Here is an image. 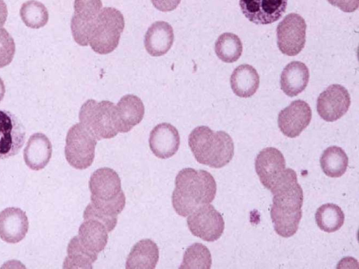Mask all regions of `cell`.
<instances>
[{"mask_svg":"<svg viewBox=\"0 0 359 269\" xmlns=\"http://www.w3.org/2000/svg\"><path fill=\"white\" fill-rule=\"evenodd\" d=\"M91 202L83 211V218L102 221L109 233L116 227L118 215L126 205V196L117 172L109 167L96 170L88 182Z\"/></svg>","mask_w":359,"mask_h":269,"instance_id":"1","label":"cell"},{"mask_svg":"<svg viewBox=\"0 0 359 269\" xmlns=\"http://www.w3.org/2000/svg\"><path fill=\"white\" fill-rule=\"evenodd\" d=\"M270 191L273 195L270 214L274 230L280 236L290 237L297 233L302 216L304 193L296 172L287 168Z\"/></svg>","mask_w":359,"mask_h":269,"instance_id":"2","label":"cell"},{"mask_svg":"<svg viewBox=\"0 0 359 269\" xmlns=\"http://www.w3.org/2000/svg\"><path fill=\"white\" fill-rule=\"evenodd\" d=\"M175 185L172 194V207L183 217L200 206L211 203L217 193L213 176L204 170L183 168L177 173Z\"/></svg>","mask_w":359,"mask_h":269,"instance_id":"3","label":"cell"},{"mask_svg":"<svg viewBox=\"0 0 359 269\" xmlns=\"http://www.w3.org/2000/svg\"><path fill=\"white\" fill-rule=\"evenodd\" d=\"M188 144L196 161L212 168L224 167L234 155L230 135L224 131L214 132L205 125L198 126L190 132Z\"/></svg>","mask_w":359,"mask_h":269,"instance_id":"4","label":"cell"},{"mask_svg":"<svg viewBox=\"0 0 359 269\" xmlns=\"http://www.w3.org/2000/svg\"><path fill=\"white\" fill-rule=\"evenodd\" d=\"M79 119L97 141L111 139L118 133L116 105L112 102L88 99L81 106Z\"/></svg>","mask_w":359,"mask_h":269,"instance_id":"5","label":"cell"},{"mask_svg":"<svg viewBox=\"0 0 359 269\" xmlns=\"http://www.w3.org/2000/svg\"><path fill=\"white\" fill-rule=\"evenodd\" d=\"M124 27L125 20L121 11L104 7L95 19L88 44L96 53L109 54L117 48Z\"/></svg>","mask_w":359,"mask_h":269,"instance_id":"6","label":"cell"},{"mask_svg":"<svg viewBox=\"0 0 359 269\" xmlns=\"http://www.w3.org/2000/svg\"><path fill=\"white\" fill-rule=\"evenodd\" d=\"M97 139L80 123L68 130L65 139V156L67 163L77 170L89 167L95 158Z\"/></svg>","mask_w":359,"mask_h":269,"instance_id":"7","label":"cell"},{"mask_svg":"<svg viewBox=\"0 0 359 269\" xmlns=\"http://www.w3.org/2000/svg\"><path fill=\"white\" fill-rule=\"evenodd\" d=\"M190 232L206 242L217 240L224 230L222 214L210 204L200 206L187 216Z\"/></svg>","mask_w":359,"mask_h":269,"instance_id":"8","label":"cell"},{"mask_svg":"<svg viewBox=\"0 0 359 269\" xmlns=\"http://www.w3.org/2000/svg\"><path fill=\"white\" fill-rule=\"evenodd\" d=\"M306 22L300 15H287L276 29L277 45L280 52L288 56L299 54L306 43Z\"/></svg>","mask_w":359,"mask_h":269,"instance_id":"9","label":"cell"},{"mask_svg":"<svg viewBox=\"0 0 359 269\" xmlns=\"http://www.w3.org/2000/svg\"><path fill=\"white\" fill-rule=\"evenodd\" d=\"M102 7L101 0H74L71 31L75 42L79 45H88L91 30Z\"/></svg>","mask_w":359,"mask_h":269,"instance_id":"10","label":"cell"},{"mask_svg":"<svg viewBox=\"0 0 359 269\" xmlns=\"http://www.w3.org/2000/svg\"><path fill=\"white\" fill-rule=\"evenodd\" d=\"M25 128L17 116L0 109V159L18 154L25 142Z\"/></svg>","mask_w":359,"mask_h":269,"instance_id":"11","label":"cell"},{"mask_svg":"<svg viewBox=\"0 0 359 269\" xmlns=\"http://www.w3.org/2000/svg\"><path fill=\"white\" fill-rule=\"evenodd\" d=\"M351 97L342 85H329L318 97L316 109L321 118L327 122L341 118L348 110Z\"/></svg>","mask_w":359,"mask_h":269,"instance_id":"12","label":"cell"},{"mask_svg":"<svg viewBox=\"0 0 359 269\" xmlns=\"http://www.w3.org/2000/svg\"><path fill=\"white\" fill-rule=\"evenodd\" d=\"M255 167L262 184L270 190L283 176L285 160L278 149L266 147L257 154Z\"/></svg>","mask_w":359,"mask_h":269,"instance_id":"13","label":"cell"},{"mask_svg":"<svg viewBox=\"0 0 359 269\" xmlns=\"http://www.w3.org/2000/svg\"><path fill=\"white\" fill-rule=\"evenodd\" d=\"M243 14L257 25H268L278 20L285 13L287 0H239Z\"/></svg>","mask_w":359,"mask_h":269,"instance_id":"14","label":"cell"},{"mask_svg":"<svg viewBox=\"0 0 359 269\" xmlns=\"http://www.w3.org/2000/svg\"><path fill=\"white\" fill-rule=\"evenodd\" d=\"M311 118L309 104L302 99L294 100L278 113V127L284 135L294 138L309 125Z\"/></svg>","mask_w":359,"mask_h":269,"instance_id":"15","label":"cell"},{"mask_svg":"<svg viewBox=\"0 0 359 269\" xmlns=\"http://www.w3.org/2000/svg\"><path fill=\"white\" fill-rule=\"evenodd\" d=\"M180 145L179 132L170 123H159L150 132L149 146L153 154L158 158L172 157L177 152Z\"/></svg>","mask_w":359,"mask_h":269,"instance_id":"16","label":"cell"},{"mask_svg":"<svg viewBox=\"0 0 359 269\" xmlns=\"http://www.w3.org/2000/svg\"><path fill=\"white\" fill-rule=\"evenodd\" d=\"M29 228L26 213L18 207H7L0 212V237L8 243L22 240Z\"/></svg>","mask_w":359,"mask_h":269,"instance_id":"17","label":"cell"},{"mask_svg":"<svg viewBox=\"0 0 359 269\" xmlns=\"http://www.w3.org/2000/svg\"><path fill=\"white\" fill-rule=\"evenodd\" d=\"M116 113L118 131L125 133L142 121L144 115V106L140 97L128 94L118 102Z\"/></svg>","mask_w":359,"mask_h":269,"instance_id":"18","label":"cell"},{"mask_svg":"<svg viewBox=\"0 0 359 269\" xmlns=\"http://www.w3.org/2000/svg\"><path fill=\"white\" fill-rule=\"evenodd\" d=\"M174 41L172 26L165 21H156L148 28L144 39L147 52L153 57H160L168 52Z\"/></svg>","mask_w":359,"mask_h":269,"instance_id":"19","label":"cell"},{"mask_svg":"<svg viewBox=\"0 0 359 269\" xmlns=\"http://www.w3.org/2000/svg\"><path fill=\"white\" fill-rule=\"evenodd\" d=\"M51 156L52 144L46 135L36 132L29 137L23 152L25 163L29 168L42 170L49 163Z\"/></svg>","mask_w":359,"mask_h":269,"instance_id":"20","label":"cell"},{"mask_svg":"<svg viewBox=\"0 0 359 269\" xmlns=\"http://www.w3.org/2000/svg\"><path fill=\"white\" fill-rule=\"evenodd\" d=\"M108 230L106 226L96 219H83L78 232V238L81 244L88 250L101 252L108 242Z\"/></svg>","mask_w":359,"mask_h":269,"instance_id":"21","label":"cell"},{"mask_svg":"<svg viewBox=\"0 0 359 269\" xmlns=\"http://www.w3.org/2000/svg\"><path fill=\"white\" fill-rule=\"evenodd\" d=\"M309 71L305 64L299 61L290 62L280 75V88L289 97L301 93L307 86Z\"/></svg>","mask_w":359,"mask_h":269,"instance_id":"22","label":"cell"},{"mask_svg":"<svg viewBox=\"0 0 359 269\" xmlns=\"http://www.w3.org/2000/svg\"><path fill=\"white\" fill-rule=\"evenodd\" d=\"M159 259L158 245L151 239L135 243L128 255L126 268L154 269Z\"/></svg>","mask_w":359,"mask_h":269,"instance_id":"23","label":"cell"},{"mask_svg":"<svg viewBox=\"0 0 359 269\" xmlns=\"http://www.w3.org/2000/svg\"><path fill=\"white\" fill-rule=\"evenodd\" d=\"M231 88L233 93L243 98L252 96L259 85V76L251 65L244 64L238 66L230 78Z\"/></svg>","mask_w":359,"mask_h":269,"instance_id":"24","label":"cell"},{"mask_svg":"<svg viewBox=\"0 0 359 269\" xmlns=\"http://www.w3.org/2000/svg\"><path fill=\"white\" fill-rule=\"evenodd\" d=\"M320 163L323 172L327 177L337 178L346 172L348 158L342 148L331 146L323 152Z\"/></svg>","mask_w":359,"mask_h":269,"instance_id":"25","label":"cell"},{"mask_svg":"<svg viewBox=\"0 0 359 269\" xmlns=\"http://www.w3.org/2000/svg\"><path fill=\"white\" fill-rule=\"evenodd\" d=\"M67 256L63 263L64 268H93V263L97 258V254L86 249L79 242L78 236L69 241Z\"/></svg>","mask_w":359,"mask_h":269,"instance_id":"26","label":"cell"},{"mask_svg":"<svg viewBox=\"0 0 359 269\" xmlns=\"http://www.w3.org/2000/svg\"><path fill=\"white\" fill-rule=\"evenodd\" d=\"M318 227L326 233H333L341 228L344 223V213L339 206L333 203L322 205L315 214Z\"/></svg>","mask_w":359,"mask_h":269,"instance_id":"27","label":"cell"},{"mask_svg":"<svg viewBox=\"0 0 359 269\" xmlns=\"http://www.w3.org/2000/svg\"><path fill=\"white\" fill-rule=\"evenodd\" d=\"M215 51L218 58L222 62L232 63L241 56L243 44L237 35L225 32L216 40Z\"/></svg>","mask_w":359,"mask_h":269,"instance_id":"28","label":"cell"},{"mask_svg":"<svg viewBox=\"0 0 359 269\" xmlns=\"http://www.w3.org/2000/svg\"><path fill=\"white\" fill-rule=\"evenodd\" d=\"M20 15L26 26L32 29H39L48 21V11L46 7L36 0H29L23 3L20 10Z\"/></svg>","mask_w":359,"mask_h":269,"instance_id":"29","label":"cell"},{"mask_svg":"<svg viewBox=\"0 0 359 269\" xmlns=\"http://www.w3.org/2000/svg\"><path fill=\"white\" fill-rule=\"evenodd\" d=\"M211 265L212 256L208 248L202 243L196 242L185 250L179 268L210 269Z\"/></svg>","mask_w":359,"mask_h":269,"instance_id":"30","label":"cell"},{"mask_svg":"<svg viewBox=\"0 0 359 269\" xmlns=\"http://www.w3.org/2000/svg\"><path fill=\"white\" fill-rule=\"evenodd\" d=\"M15 53V44L13 37L4 28H0V68L8 65Z\"/></svg>","mask_w":359,"mask_h":269,"instance_id":"31","label":"cell"},{"mask_svg":"<svg viewBox=\"0 0 359 269\" xmlns=\"http://www.w3.org/2000/svg\"><path fill=\"white\" fill-rule=\"evenodd\" d=\"M327 1L346 13L355 11L359 5V0H327Z\"/></svg>","mask_w":359,"mask_h":269,"instance_id":"32","label":"cell"},{"mask_svg":"<svg viewBox=\"0 0 359 269\" xmlns=\"http://www.w3.org/2000/svg\"><path fill=\"white\" fill-rule=\"evenodd\" d=\"M153 6L162 12L175 10L180 4L181 0H151Z\"/></svg>","mask_w":359,"mask_h":269,"instance_id":"33","label":"cell"},{"mask_svg":"<svg viewBox=\"0 0 359 269\" xmlns=\"http://www.w3.org/2000/svg\"><path fill=\"white\" fill-rule=\"evenodd\" d=\"M8 16V9L4 0H0V28L4 25Z\"/></svg>","mask_w":359,"mask_h":269,"instance_id":"34","label":"cell"},{"mask_svg":"<svg viewBox=\"0 0 359 269\" xmlns=\"http://www.w3.org/2000/svg\"><path fill=\"white\" fill-rule=\"evenodd\" d=\"M6 89L3 80L0 77V102L3 99L5 95Z\"/></svg>","mask_w":359,"mask_h":269,"instance_id":"35","label":"cell"}]
</instances>
